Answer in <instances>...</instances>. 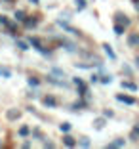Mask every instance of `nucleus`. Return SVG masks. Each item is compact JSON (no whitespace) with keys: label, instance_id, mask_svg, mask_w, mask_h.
<instances>
[{"label":"nucleus","instance_id":"obj_1","mask_svg":"<svg viewBox=\"0 0 139 149\" xmlns=\"http://www.w3.org/2000/svg\"><path fill=\"white\" fill-rule=\"evenodd\" d=\"M29 44H30V46H33L35 50H38L40 54H48V52H50V50L42 44V40H40L38 36H30V38H29Z\"/></svg>","mask_w":139,"mask_h":149},{"label":"nucleus","instance_id":"obj_2","mask_svg":"<svg viewBox=\"0 0 139 149\" xmlns=\"http://www.w3.org/2000/svg\"><path fill=\"white\" fill-rule=\"evenodd\" d=\"M73 84H74L76 88H78V94H80V96H86V92H88V86L84 84V80L80 79V77H74V79H73Z\"/></svg>","mask_w":139,"mask_h":149},{"label":"nucleus","instance_id":"obj_3","mask_svg":"<svg viewBox=\"0 0 139 149\" xmlns=\"http://www.w3.org/2000/svg\"><path fill=\"white\" fill-rule=\"evenodd\" d=\"M114 19H116V23H120V25H124V27H130V23H131V19L128 17L126 13H122V12L114 13Z\"/></svg>","mask_w":139,"mask_h":149},{"label":"nucleus","instance_id":"obj_4","mask_svg":"<svg viewBox=\"0 0 139 149\" xmlns=\"http://www.w3.org/2000/svg\"><path fill=\"white\" fill-rule=\"evenodd\" d=\"M116 100L122 101V103H126V105H135V103H137V100L128 96V94H116Z\"/></svg>","mask_w":139,"mask_h":149},{"label":"nucleus","instance_id":"obj_5","mask_svg":"<svg viewBox=\"0 0 139 149\" xmlns=\"http://www.w3.org/2000/svg\"><path fill=\"white\" fill-rule=\"evenodd\" d=\"M128 46L130 48H137L139 46V33H130L128 35Z\"/></svg>","mask_w":139,"mask_h":149},{"label":"nucleus","instance_id":"obj_6","mask_svg":"<svg viewBox=\"0 0 139 149\" xmlns=\"http://www.w3.org/2000/svg\"><path fill=\"white\" fill-rule=\"evenodd\" d=\"M57 25L59 27H63V31H67V33H71V35H80V31L78 29H74V27H71V25H67L63 19H57Z\"/></svg>","mask_w":139,"mask_h":149},{"label":"nucleus","instance_id":"obj_7","mask_svg":"<svg viewBox=\"0 0 139 149\" xmlns=\"http://www.w3.org/2000/svg\"><path fill=\"white\" fill-rule=\"evenodd\" d=\"M19 117H21V111L15 109V107H12V109L6 111V118H8V120H17Z\"/></svg>","mask_w":139,"mask_h":149},{"label":"nucleus","instance_id":"obj_8","mask_svg":"<svg viewBox=\"0 0 139 149\" xmlns=\"http://www.w3.org/2000/svg\"><path fill=\"white\" fill-rule=\"evenodd\" d=\"M42 103H44V107H50V109H53V107L57 105V100L53 96H44L42 97Z\"/></svg>","mask_w":139,"mask_h":149},{"label":"nucleus","instance_id":"obj_9","mask_svg":"<svg viewBox=\"0 0 139 149\" xmlns=\"http://www.w3.org/2000/svg\"><path fill=\"white\" fill-rule=\"evenodd\" d=\"M126 145V140L124 138H116V140H113L111 143H107V147L109 149H118V147H124Z\"/></svg>","mask_w":139,"mask_h":149},{"label":"nucleus","instance_id":"obj_10","mask_svg":"<svg viewBox=\"0 0 139 149\" xmlns=\"http://www.w3.org/2000/svg\"><path fill=\"white\" fill-rule=\"evenodd\" d=\"M63 143H65L67 147H76V140H74L73 136H69V132L63 136Z\"/></svg>","mask_w":139,"mask_h":149},{"label":"nucleus","instance_id":"obj_11","mask_svg":"<svg viewBox=\"0 0 139 149\" xmlns=\"http://www.w3.org/2000/svg\"><path fill=\"white\" fill-rule=\"evenodd\" d=\"M103 52L107 54L111 59H116V54H114V50H113V46H111V44H107V42L103 44Z\"/></svg>","mask_w":139,"mask_h":149},{"label":"nucleus","instance_id":"obj_12","mask_svg":"<svg viewBox=\"0 0 139 149\" xmlns=\"http://www.w3.org/2000/svg\"><path fill=\"white\" fill-rule=\"evenodd\" d=\"M23 23H25L27 29H35V27L38 25V19H36V17H25V21H23Z\"/></svg>","mask_w":139,"mask_h":149},{"label":"nucleus","instance_id":"obj_13","mask_svg":"<svg viewBox=\"0 0 139 149\" xmlns=\"http://www.w3.org/2000/svg\"><path fill=\"white\" fill-rule=\"evenodd\" d=\"M120 86L124 88V90H131V92H137V84L128 82V80H122V82H120Z\"/></svg>","mask_w":139,"mask_h":149},{"label":"nucleus","instance_id":"obj_14","mask_svg":"<svg viewBox=\"0 0 139 149\" xmlns=\"http://www.w3.org/2000/svg\"><path fill=\"white\" fill-rule=\"evenodd\" d=\"M15 46H17L19 50H23V52H27V50L30 48V44H29V40H15Z\"/></svg>","mask_w":139,"mask_h":149},{"label":"nucleus","instance_id":"obj_15","mask_svg":"<svg viewBox=\"0 0 139 149\" xmlns=\"http://www.w3.org/2000/svg\"><path fill=\"white\" fill-rule=\"evenodd\" d=\"M126 29H128V27L120 25V23H114V27H113V31H114V35H116V36L124 35V33H126Z\"/></svg>","mask_w":139,"mask_h":149},{"label":"nucleus","instance_id":"obj_16","mask_svg":"<svg viewBox=\"0 0 139 149\" xmlns=\"http://www.w3.org/2000/svg\"><path fill=\"white\" fill-rule=\"evenodd\" d=\"M105 123H107V120H105V117L95 118V120H93V126H95V130H103V128H105Z\"/></svg>","mask_w":139,"mask_h":149},{"label":"nucleus","instance_id":"obj_17","mask_svg":"<svg viewBox=\"0 0 139 149\" xmlns=\"http://www.w3.org/2000/svg\"><path fill=\"white\" fill-rule=\"evenodd\" d=\"M13 17L17 19L19 23H23V21H25V17H27V13L23 12V10H15V13H13Z\"/></svg>","mask_w":139,"mask_h":149},{"label":"nucleus","instance_id":"obj_18","mask_svg":"<svg viewBox=\"0 0 139 149\" xmlns=\"http://www.w3.org/2000/svg\"><path fill=\"white\" fill-rule=\"evenodd\" d=\"M0 77H4V79H12V69L0 65Z\"/></svg>","mask_w":139,"mask_h":149},{"label":"nucleus","instance_id":"obj_19","mask_svg":"<svg viewBox=\"0 0 139 149\" xmlns=\"http://www.w3.org/2000/svg\"><path fill=\"white\" fill-rule=\"evenodd\" d=\"M76 145H80V147H90V138H86V136H82L78 141H76Z\"/></svg>","mask_w":139,"mask_h":149},{"label":"nucleus","instance_id":"obj_20","mask_svg":"<svg viewBox=\"0 0 139 149\" xmlns=\"http://www.w3.org/2000/svg\"><path fill=\"white\" fill-rule=\"evenodd\" d=\"M29 134H30V128L27 126V124H23V126L19 128V136H21V138H27Z\"/></svg>","mask_w":139,"mask_h":149},{"label":"nucleus","instance_id":"obj_21","mask_svg":"<svg viewBox=\"0 0 139 149\" xmlns=\"http://www.w3.org/2000/svg\"><path fill=\"white\" fill-rule=\"evenodd\" d=\"M74 6H76V10H78V12H82V10L88 6V2H86V0H74Z\"/></svg>","mask_w":139,"mask_h":149},{"label":"nucleus","instance_id":"obj_22","mask_svg":"<svg viewBox=\"0 0 139 149\" xmlns=\"http://www.w3.org/2000/svg\"><path fill=\"white\" fill-rule=\"evenodd\" d=\"M48 82L55 84V86H67V82H63V80H57L55 77H48Z\"/></svg>","mask_w":139,"mask_h":149},{"label":"nucleus","instance_id":"obj_23","mask_svg":"<svg viewBox=\"0 0 139 149\" xmlns=\"http://www.w3.org/2000/svg\"><path fill=\"white\" fill-rule=\"evenodd\" d=\"M6 29H8V35H13V36L17 35V33H15V31H17L15 23H8V25H6Z\"/></svg>","mask_w":139,"mask_h":149},{"label":"nucleus","instance_id":"obj_24","mask_svg":"<svg viewBox=\"0 0 139 149\" xmlns=\"http://www.w3.org/2000/svg\"><path fill=\"white\" fill-rule=\"evenodd\" d=\"M99 82L111 84V82H113V74H103V77H99Z\"/></svg>","mask_w":139,"mask_h":149},{"label":"nucleus","instance_id":"obj_25","mask_svg":"<svg viewBox=\"0 0 139 149\" xmlns=\"http://www.w3.org/2000/svg\"><path fill=\"white\" fill-rule=\"evenodd\" d=\"M61 44L65 46L67 52H74V44H73V42H69V40H61Z\"/></svg>","mask_w":139,"mask_h":149},{"label":"nucleus","instance_id":"obj_26","mask_svg":"<svg viewBox=\"0 0 139 149\" xmlns=\"http://www.w3.org/2000/svg\"><path fill=\"white\" fill-rule=\"evenodd\" d=\"M59 130L63 132V134H67V132L71 130V123H61L59 124Z\"/></svg>","mask_w":139,"mask_h":149},{"label":"nucleus","instance_id":"obj_27","mask_svg":"<svg viewBox=\"0 0 139 149\" xmlns=\"http://www.w3.org/2000/svg\"><path fill=\"white\" fill-rule=\"evenodd\" d=\"M27 82H29V86H38L40 80L36 79V77H29V79H27Z\"/></svg>","mask_w":139,"mask_h":149},{"label":"nucleus","instance_id":"obj_28","mask_svg":"<svg viewBox=\"0 0 139 149\" xmlns=\"http://www.w3.org/2000/svg\"><path fill=\"white\" fill-rule=\"evenodd\" d=\"M82 107H84L82 101H76V103H73V105H71V111H80Z\"/></svg>","mask_w":139,"mask_h":149},{"label":"nucleus","instance_id":"obj_29","mask_svg":"<svg viewBox=\"0 0 139 149\" xmlns=\"http://www.w3.org/2000/svg\"><path fill=\"white\" fill-rule=\"evenodd\" d=\"M8 23H10V21H8V17H6V15H0V25H4V27H6Z\"/></svg>","mask_w":139,"mask_h":149},{"label":"nucleus","instance_id":"obj_30","mask_svg":"<svg viewBox=\"0 0 139 149\" xmlns=\"http://www.w3.org/2000/svg\"><path fill=\"white\" fill-rule=\"evenodd\" d=\"M42 145H44V147H50V149H53V147H55V145H53L52 141H48V140H44V141H42Z\"/></svg>","mask_w":139,"mask_h":149},{"label":"nucleus","instance_id":"obj_31","mask_svg":"<svg viewBox=\"0 0 139 149\" xmlns=\"http://www.w3.org/2000/svg\"><path fill=\"white\" fill-rule=\"evenodd\" d=\"M113 115H114V113H113V111H111V109H107V111H105V113H103V117H105V118H107V117H109V118H111V117H113Z\"/></svg>","mask_w":139,"mask_h":149},{"label":"nucleus","instance_id":"obj_32","mask_svg":"<svg viewBox=\"0 0 139 149\" xmlns=\"http://www.w3.org/2000/svg\"><path fill=\"white\" fill-rule=\"evenodd\" d=\"M90 80H91V82H99V74H91Z\"/></svg>","mask_w":139,"mask_h":149},{"label":"nucleus","instance_id":"obj_33","mask_svg":"<svg viewBox=\"0 0 139 149\" xmlns=\"http://www.w3.org/2000/svg\"><path fill=\"white\" fill-rule=\"evenodd\" d=\"M29 2H30V4H33V6H36V4H40V0H29Z\"/></svg>","mask_w":139,"mask_h":149},{"label":"nucleus","instance_id":"obj_34","mask_svg":"<svg viewBox=\"0 0 139 149\" xmlns=\"http://www.w3.org/2000/svg\"><path fill=\"white\" fill-rule=\"evenodd\" d=\"M135 67H137V69H139V56L135 57Z\"/></svg>","mask_w":139,"mask_h":149},{"label":"nucleus","instance_id":"obj_35","mask_svg":"<svg viewBox=\"0 0 139 149\" xmlns=\"http://www.w3.org/2000/svg\"><path fill=\"white\" fill-rule=\"evenodd\" d=\"M135 10H137V12H139V2H135Z\"/></svg>","mask_w":139,"mask_h":149},{"label":"nucleus","instance_id":"obj_36","mask_svg":"<svg viewBox=\"0 0 139 149\" xmlns=\"http://www.w3.org/2000/svg\"><path fill=\"white\" fill-rule=\"evenodd\" d=\"M12 2H13V0H6V4H12Z\"/></svg>","mask_w":139,"mask_h":149}]
</instances>
